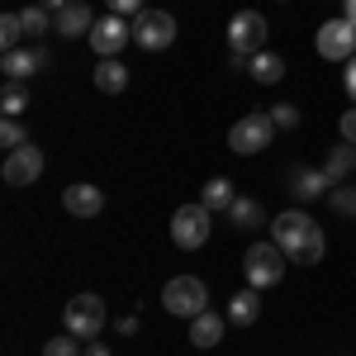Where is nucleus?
<instances>
[{"label": "nucleus", "instance_id": "obj_1", "mask_svg": "<svg viewBox=\"0 0 356 356\" xmlns=\"http://www.w3.org/2000/svg\"><path fill=\"white\" fill-rule=\"evenodd\" d=\"M271 243L280 247L285 257H295L300 266H318L328 238H323L318 219H309L304 209H285V214H275V219H271Z\"/></svg>", "mask_w": 356, "mask_h": 356}, {"label": "nucleus", "instance_id": "obj_2", "mask_svg": "<svg viewBox=\"0 0 356 356\" xmlns=\"http://www.w3.org/2000/svg\"><path fill=\"white\" fill-rule=\"evenodd\" d=\"M162 309L166 314H176V318H200L204 309H209V290H204V280L200 275H171L162 285Z\"/></svg>", "mask_w": 356, "mask_h": 356}, {"label": "nucleus", "instance_id": "obj_3", "mask_svg": "<svg viewBox=\"0 0 356 356\" xmlns=\"http://www.w3.org/2000/svg\"><path fill=\"white\" fill-rule=\"evenodd\" d=\"M275 134H280V129H275L271 110H252L228 129V147H233L238 157H252V152H266L275 143Z\"/></svg>", "mask_w": 356, "mask_h": 356}, {"label": "nucleus", "instance_id": "obj_4", "mask_svg": "<svg viewBox=\"0 0 356 356\" xmlns=\"http://www.w3.org/2000/svg\"><path fill=\"white\" fill-rule=\"evenodd\" d=\"M62 328L72 332V337H81V342H100V332H105V300H100V295H76V300H67Z\"/></svg>", "mask_w": 356, "mask_h": 356}, {"label": "nucleus", "instance_id": "obj_5", "mask_svg": "<svg viewBox=\"0 0 356 356\" xmlns=\"http://www.w3.org/2000/svg\"><path fill=\"white\" fill-rule=\"evenodd\" d=\"M243 275L252 290H271L280 285V275H285V252L275 243H252L243 252Z\"/></svg>", "mask_w": 356, "mask_h": 356}, {"label": "nucleus", "instance_id": "obj_6", "mask_svg": "<svg viewBox=\"0 0 356 356\" xmlns=\"http://www.w3.org/2000/svg\"><path fill=\"white\" fill-rule=\"evenodd\" d=\"M209 233H214V209H204V204H181V209L171 214V243L186 247V252L204 247Z\"/></svg>", "mask_w": 356, "mask_h": 356}, {"label": "nucleus", "instance_id": "obj_7", "mask_svg": "<svg viewBox=\"0 0 356 356\" xmlns=\"http://www.w3.org/2000/svg\"><path fill=\"white\" fill-rule=\"evenodd\" d=\"M266 33H271V24L257 10H238L228 19V48L238 57H257V53H266Z\"/></svg>", "mask_w": 356, "mask_h": 356}, {"label": "nucleus", "instance_id": "obj_8", "mask_svg": "<svg viewBox=\"0 0 356 356\" xmlns=\"http://www.w3.org/2000/svg\"><path fill=\"white\" fill-rule=\"evenodd\" d=\"M134 43L143 53H162L176 43V19L166 15V10H143L134 15Z\"/></svg>", "mask_w": 356, "mask_h": 356}, {"label": "nucleus", "instance_id": "obj_9", "mask_svg": "<svg viewBox=\"0 0 356 356\" xmlns=\"http://www.w3.org/2000/svg\"><path fill=\"white\" fill-rule=\"evenodd\" d=\"M314 48H318V57H328V62H352V57H356V24L347 19V15H342V19H328V24H318Z\"/></svg>", "mask_w": 356, "mask_h": 356}, {"label": "nucleus", "instance_id": "obj_10", "mask_svg": "<svg viewBox=\"0 0 356 356\" xmlns=\"http://www.w3.org/2000/svg\"><path fill=\"white\" fill-rule=\"evenodd\" d=\"M129 43H134V24H129L124 15H110V10H105V19H95V29H90L95 57H119Z\"/></svg>", "mask_w": 356, "mask_h": 356}, {"label": "nucleus", "instance_id": "obj_11", "mask_svg": "<svg viewBox=\"0 0 356 356\" xmlns=\"http://www.w3.org/2000/svg\"><path fill=\"white\" fill-rule=\"evenodd\" d=\"M0 176H5L10 186H33V181L43 176V152H38L33 143L15 147V152L5 157V166H0Z\"/></svg>", "mask_w": 356, "mask_h": 356}, {"label": "nucleus", "instance_id": "obj_12", "mask_svg": "<svg viewBox=\"0 0 356 356\" xmlns=\"http://www.w3.org/2000/svg\"><path fill=\"white\" fill-rule=\"evenodd\" d=\"M62 209H67L72 219H95V214H105V191L90 186V181H72V186L62 191Z\"/></svg>", "mask_w": 356, "mask_h": 356}, {"label": "nucleus", "instance_id": "obj_13", "mask_svg": "<svg viewBox=\"0 0 356 356\" xmlns=\"http://www.w3.org/2000/svg\"><path fill=\"white\" fill-rule=\"evenodd\" d=\"M90 29H95V10L81 5V0L57 10V19H53V33H62V38H90Z\"/></svg>", "mask_w": 356, "mask_h": 356}, {"label": "nucleus", "instance_id": "obj_14", "mask_svg": "<svg viewBox=\"0 0 356 356\" xmlns=\"http://www.w3.org/2000/svg\"><path fill=\"white\" fill-rule=\"evenodd\" d=\"M285 186H290L295 200H318V195L332 191V176H328V171H314V166H295Z\"/></svg>", "mask_w": 356, "mask_h": 356}, {"label": "nucleus", "instance_id": "obj_15", "mask_svg": "<svg viewBox=\"0 0 356 356\" xmlns=\"http://www.w3.org/2000/svg\"><path fill=\"white\" fill-rule=\"evenodd\" d=\"M38 67H48V53H24V48H15V53L0 57V72H5V81H19L24 86Z\"/></svg>", "mask_w": 356, "mask_h": 356}, {"label": "nucleus", "instance_id": "obj_16", "mask_svg": "<svg viewBox=\"0 0 356 356\" xmlns=\"http://www.w3.org/2000/svg\"><path fill=\"white\" fill-rule=\"evenodd\" d=\"M95 90H105V95L129 90V67H124L119 57H100V67H95Z\"/></svg>", "mask_w": 356, "mask_h": 356}, {"label": "nucleus", "instance_id": "obj_17", "mask_svg": "<svg viewBox=\"0 0 356 356\" xmlns=\"http://www.w3.org/2000/svg\"><path fill=\"white\" fill-rule=\"evenodd\" d=\"M257 314H261V290H252V285H247L243 295L228 300V323H238V328H252Z\"/></svg>", "mask_w": 356, "mask_h": 356}, {"label": "nucleus", "instance_id": "obj_18", "mask_svg": "<svg viewBox=\"0 0 356 356\" xmlns=\"http://www.w3.org/2000/svg\"><path fill=\"white\" fill-rule=\"evenodd\" d=\"M233 200H238V191H233V181H228V176L204 181V191H200V204H204V209H219V214L233 209Z\"/></svg>", "mask_w": 356, "mask_h": 356}, {"label": "nucleus", "instance_id": "obj_19", "mask_svg": "<svg viewBox=\"0 0 356 356\" xmlns=\"http://www.w3.org/2000/svg\"><path fill=\"white\" fill-rule=\"evenodd\" d=\"M219 337H223V318L214 309H204L200 318H191V342L195 347H219Z\"/></svg>", "mask_w": 356, "mask_h": 356}, {"label": "nucleus", "instance_id": "obj_20", "mask_svg": "<svg viewBox=\"0 0 356 356\" xmlns=\"http://www.w3.org/2000/svg\"><path fill=\"white\" fill-rule=\"evenodd\" d=\"M247 72L257 76L261 86H275L280 76H285V57H275V53H257V57H247Z\"/></svg>", "mask_w": 356, "mask_h": 356}, {"label": "nucleus", "instance_id": "obj_21", "mask_svg": "<svg viewBox=\"0 0 356 356\" xmlns=\"http://www.w3.org/2000/svg\"><path fill=\"white\" fill-rule=\"evenodd\" d=\"M228 219L238 223V228H257V223H266V209H261V200H257V195H238V200H233V209H228Z\"/></svg>", "mask_w": 356, "mask_h": 356}, {"label": "nucleus", "instance_id": "obj_22", "mask_svg": "<svg viewBox=\"0 0 356 356\" xmlns=\"http://www.w3.org/2000/svg\"><path fill=\"white\" fill-rule=\"evenodd\" d=\"M323 171H328L332 181H347V176L356 171V143H337V147L328 152V162H323Z\"/></svg>", "mask_w": 356, "mask_h": 356}, {"label": "nucleus", "instance_id": "obj_23", "mask_svg": "<svg viewBox=\"0 0 356 356\" xmlns=\"http://www.w3.org/2000/svg\"><path fill=\"white\" fill-rule=\"evenodd\" d=\"M0 110H5V119H19V114L29 110V90L19 81H5V90H0Z\"/></svg>", "mask_w": 356, "mask_h": 356}, {"label": "nucleus", "instance_id": "obj_24", "mask_svg": "<svg viewBox=\"0 0 356 356\" xmlns=\"http://www.w3.org/2000/svg\"><path fill=\"white\" fill-rule=\"evenodd\" d=\"M19 19H24V33L29 38H38V33H48L53 29V10H43V5H29V10H19Z\"/></svg>", "mask_w": 356, "mask_h": 356}, {"label": "nucleus", "instance_id": "obj_25", "mask_svg": "<svg viewBox=\"0 0 356 356\" xmlns=\"http://www.w3.org/2000/svg\"><path fill=\"white\" fill-rule=\"evenodd\" d=\"M19 43H24V19H19V10H10V15L0 19V48L15 53Z\"/></svg>", "mask_w": 356, "mask_h": 356}, {"label": "nucleus", "instance_id": "obj_26", "mask_svg": "<svg viewBox=\"0 0 356 356\" xmlns=\"http://www.w3.org/2000/svg\"><path fill=\"white\" fill-rule=\"evenodd\" d=\"M43 356H86L81 352V337H72V332H57L43 342Z\"/></svg>", "mask_w": 356, "mask_h": 356}, {"label": "nucleus", "instance_id": "obj_27", "mask_svg": "<svg viewBox=\"0 0 356 356\" xmlns=\"http://www.w3.org/2000/svg\"><path fill=\"white\" fill-rule=\"evenodd\" d=\"M332 195V209L342 214V219H356V186H337V191H328Z\"/></svg>", "mask_w": 356, "mask_h": 356}, {"label": "nucleus", "instance_id": "obj_28", "mask_svg": "<svg viewBox=\"0 0 356 356\" xmlns=\"http://www.w3.org/2000/svg\"><path fill=\"white\" fill-rule=\"evenodd\" d=\"M0 143H5L10 152H15V147H24V143H29L24 124H19V119H5V124H0Z\"/></svg>", "mask_w": 356, "mask_h": 356}, {"label": "nucleus", "instance_id": "obj_29", "mask_svg": "<svg viewBox=\"0 0 356 356\" xmlns=\"http://www.w3.org/2000/svg\"><path fill=\"white\" fill-rule=\"evenodd\" d=\"M271 119H275V129H295V124H300L295 100H280V105H271Z\"/></svg>", "mask_w": 356, "mask_h": 356}, {"label": "nucleus", "instance_id": "obj_30", "mask_svg": "<svg viewBox=\"0 0 356 356\" xmlns=\"http://www.w3.org/2000/svg\"><path fill=\"white\" fill-rule=\"evenodd\" d=\"M110 15H143V0H105Z\"/></svg>", "mask_w": 356, "mask_h": 356}, {"label": "nucleus", "instance_id": "obj_31", "mask_svg": "<svg viewBox=\"0 0 356 356\" xmlns=\"http://www.w3.org/2000/svg\"><path fill=\"white\" fill-rule=\"evenodd\" d=\"M337 129H342V138H347V143H356V105L342 114V124H337Z\"/></svg>", "mask_w": 356, "mask_h": 356}, {"label": "nucleus", "instance_id": "obj_32", "mask_svg": "<svg viewBox=\"0 0 356 356\" xmlns=\"http://www.w3.org/2000/svg\"><path fill=\"white\" fill-rule=\"evenodd\" d=\"M342 86H347V100L356 105V57L347 62V72H342Z\"/></svg>", "mask_w": 356, "mask_h": 356}, {"label": "nucleus", "instance_id": "obj_33", "mask_svg": "<svg viewBox=\"0 0 356 356\" xmlns=\"http://www.w3.org/2000/svg\"><path fill=\"white\" fill-rule=\"evenodd\" d=\"M114 332H124V337H134V332H138V318H134V314H129V318H119V323H114Z\"/></svg>", "mask_w": 356, "mask_h": 356}, {"label": "nucleus", "instance_id": "obj_34", "mask_svg": "<svg viewBox=\"0 0 356 356\" xmlns=\"http://www.w3.org/2000/svg\"><path fill=\"white\" fill-rule=\"evenodd\" d=\"M86 356H110V347L105 342H86Z\"/></svg>", "mask_w": 356, "mask_h": 356}, {"label": "nucleus", "instance_id": "obj_35", "mask_svg": "<svg viewBox=\"0 0 356 356\" xmlns=\"http://www.w3.org/2000/svg\"><path fill=\"white\" fill-rule=\"evenodd\" d=\"M38 5H43V10H53V15H57V10H67L72 0H38Z\"/></svg>", "mask_w": 356, "mask_h": 356}, {"label": "nucleus", "instance_id": "obj_36", "mask_svg": "<svg viewBox=\"0 0 356 356\" xmlns=\"http://www.w3.org/2000/svg\"><path fill=\"white\" fill-rule=\"evenodd\" d=\"M342 15H347V19L356 24V0H342Z\"/></svg>", "mask_w": 356, "mask_h": 356}]
</instances>
